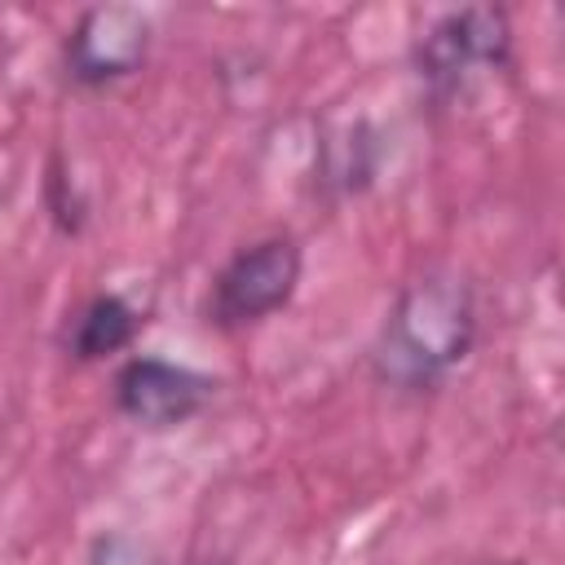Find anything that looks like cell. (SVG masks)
Wrapping results in <instances>:
<instances>
[{
  "label": "cell",
  "mask_w": 565,
  "mask_h": 565,
  "mask_svg": "<svg viewBox=\"0 0 565 565\" xmlns=\"http://www.w3.org/2000/svg\"><path fill=\"white\" fill-rule=\"evenodd\" d=\"M503 565H521V561H503Z\"/></svg>",
  "instance_id": "9c48e42d"
},
{
  "label": "cell",
  "mask_w": 565,
  "mask_h": 565,
  "mask_svg": "<svg viewBox=\"0 0 565 565\" xmlns=\"http://www.w3.org/2000/svg\"><path fill=\"white\" fill-rule=\"evenodd\" d=\"M212 393H216L212 375L154 353H137L115 371V406L124 419L141 428H177L194 419L212 402Z\"/></svg>",
  "instance_id": "5b68a950"
},
{
  "label": "cell",
  "mask_w": 565,
  "mask_h": 565,
  "mask_svg": "<svg viewBox=\"0 0 565 565\" xmlns=\"http://www.w3.org/2000/svg\"><path fill=\"white\" fill-rule=\"evenodd\" d=\"M150 53V18L137 4H93L84 9L62 44L66 79L79 88H106L141 71Z\"/></svg>",
  "instance_id": "277c9868"
},
{
  "label": "cell",
  "mask_w": 565,
  "mask_h": 565,
  "mask_svg": "<svg viewBox=\"0 0 565 565\" xmlns=\"http://www.w3.org/2000/svg\"><path fill=\"white\" fill-rule=\"evenodd\" d=\"M44 203H49V212H53V221H57L62 234H79L88 203H84V194H79V185H75V177L66 172L62 159L49 163V177H44Z\"/></svg>",
  "instance_id": "52a82bcc"
},
{
  "label": "cell",
  "mask_w": 565,
  "mask_h": 565,
  "mask_svg": "<svg viewBox=\"0 0 565 565\" xmlns=\"http://www.w3.org/2000/svg\"><path fill=\"white\" fill-rule=\"evenodd\" d=\"M477 344V300L459 274H424L406 282L375 335L371 366L393 388L441 384Z\"/></svg>",
  "instance_id": "6da1fadb"
},
{
  "label": "cell",
  "mask_w": 565,
  "mask_h": 565,
  "mask_svg": "<svg viewBox=\"0 0 565 565\" xmlns=\"http://www.w3.org/2000/svg\"><path fill=\"white\" fill-rule=\"evenodd\" d=\"M415 71L433 106H468L512 71V22L494 4L437 18L415 44Z\"/></svg>",
  "instance_id": "7a4b0ae2"
},
{
  "label": "cell",
  "mask_w": 565,
  "mask_h": 565,
  "mask_svg": "<svg viewBox=\"0 0 565 565\" xmlns=\"http://www.w3.org/2000/svg\"><path fill=\"white\" fill-rule=\"evenodd\" d=\"M141 322H146V313H141L128 296H119V291H97V296L75 313V322H71V331H66V349H71L75 362H106V358L124 353V349L137 340Z\"/></svg>",
  "instance_id": "8992f818"
},
{
  "label": "cell",
  "mask_w": 565,
  "mask_h": 565,
  "mask_svg": "<svg viewBox=\"0 0 565 565\" xmlns=\"http://www.w3.org/2000/svg\"><path fill=\"white\" fill-rule=\"evenodd\" d=\"M84 565H163V556L154 552L150 539H141L132 530H106L93 539Z\"/></svg>",
  "instance_id": "ba28073f"
},
{
  "label": "cell",
  "mask_w": 565,
  "mask_h": 565,
  "mask_svg": "<svg viewBox=\"0 0 565 565\" xmlns=\"http://www.w3.org/2000/svg\"><path fill=\"white\" fill-rule=\"evenodd\" d=\"M300 269H305L300 243L287 234H269L238 247L212 278L207 322L221 331H243L265 322L269 313L287 309V300L300 287Z\"/></svg>",
  "instance_id": "3957f363"
}]
</instances>
